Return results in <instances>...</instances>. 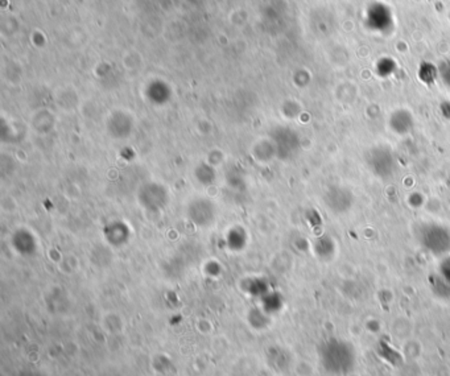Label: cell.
<instances>
[{
    "mask_svg": "<svg viewBox=\"0 0 450 376\" xmlns=\"http://www.w3.org/2000/svg\"><path fill=\"white\" fill-rule=\"evenodd\" d=\"M347 194H350V193L345 188L334 187V188L330 189L328 192V199H326L328 208H330L334 213H345V211H347L352 206V204L341 201V198L347 196Z\"/></svg>",
    "mask_w": 450,
    "mask_h": 376,
    "instance_id": "cell-4",
    "label": "cell"
},
{
    "mask_svg": "<svg viewBox=\"0 0 450 376\" xmlns=\"http://www.w3.org/2000/svg\"><path fill=\"white\" fill-rule=\"evenodd\" d=\"M441 281L450 288V259H446L441 266Z\"/></svg>",
    "mask_w": 450,
    "mask_h": 376,
    "instance_id": "cell-5",
    "label": "cell"
},
{
    "mask_svg": "<svg viewBox=\"0 0 450 376\" xmlns=\"http://www.w3.org/2000/svg\"><path fill=\"white\" fill-rule=\"evenodd\" d=\"M321 365L334 375H342L352 371L355 363L354 347L342 339H329L321 346Z\"/></svg>",
    "mask_w": 450,
    "mask_h": 376,
    "instance_id": "cell-1",
    "label": "cell"
},
{
    "mask_svg": "<svg viewBox=\"0 0 450 376\" xmlns=\"http://www.w3.org/2000/svg\"><path fill=\"white\" fill-rule=\"evenodd\" d=\"M422 247L433 255H444L450 251V230L437 223H427L419 233Z\"/></svg>",
    "mask_w": 450,
    "mask_h": 376,
    "instance_id": "cell-2",
    "label": "cell"
},
{
    "mask_svg": "<svg viewBox=\"0 0 450 376\" xmlns=\"http://www.w3.org/2000/svg\"><path fill=\"white\" fill-rule=\"evenodd\" d=\"M369 167L372 170L374 175L379 176V177H388L391 176L395 170V156L392 155V152L387 149H375L371 152L367 158Z\"/></svg>",
    "mask_w": 450,
    "mask_h": 376,
    "instance_id": "cell-3",
    "label": "cell"
}]
</instances>
